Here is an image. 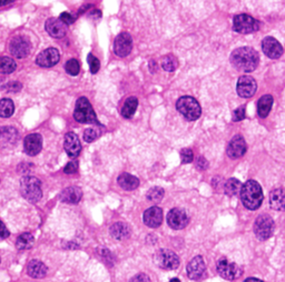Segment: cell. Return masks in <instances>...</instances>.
I'll use <instances>...</instances> for the list:
<instances>
[{
    "label": "cell",
    "mask_w": 285,
    "mask_h": 282,
    "mask_svg": "<svg viewBox=\"0 0 285 282\" xmlns=\"http://www.w3.org/2000/svg\"><path fill=\"white\" fill-rule=\"evenodd\" d=\"M230 60L237 70L252 73L259 67L260 56L258 51L251 47H241L231 53Z\"/></svg>",
    "instance_id": "obj_1"
},
{
    "label": "cell",
    "mask_w": 285,
    "mask_h": 282,
    "mask_svg": "<svg viewBox=\"0 0 285 282\" xmlns=\"http://www.w3.org/2000/svg\"><path fill=\"white\" fill-rule=\"evenodd\" d=\"M240 196L243 205L248 210H256L262 205V188H261V185L255 180H248V181L242 185Z\"/></svg>",
    "instance_id": "obj_2"
},
{
    "label": "cell",
    "mask_w": 285,
    "mask_h": 282,
    "mask_svg": "<svg viewBox=\"0 0 285 282\" xmlns=\"http://www.w3.org/2000/svg\"><path fill=\"white\" fill-rule=\"evenodd\" d=\"M20 193L27 201L32 203L38 202L43 197L40 180L33 176L22 177L20 180Z\"/></svg>",
    "instance_id": "obj_3"
},
{
    "label": "cell",
    "mask_w": 285,
    "mask_h": 282,
    "mask_svg": "<svg viewBox=\"0 0 285 282\" xmlns=\"http://www.w3.org/2000/svg\"><path fill=\"white\" fill-rule=\"evenodd\" d=\"M74 118L76 121L80 123H95L97 126H102L98 121L91 103L85 97H81L76 101Z\"/></svg>",
    "instance_id": "obj_4"
},
{
    "label": "cell",
    "mask_w": 285,
    "mask_h": 282,
    "mask_svg": "<svg viewBox=\"0 0 285 282\" xmlns=\"http://www.w3.org/2000/svg\"><path fill=\"white\" fill-rule=\"evenodd\" d=\"M176 108L181 115L188 121H194L201 117L202 109L198 101L189 96H184L177 100Z\"/></svg>",
    "instance_id": "obj_5"
},
{
    "label": "cell",
    "mask_w": 285,
    "mask_h": 282,
    "mask_svg": "<svg viewBox=\"0 0 285 282\" xmlns=\"http://www.w3.org/2000/svg\"><path fill=\"white\" fill-rule=\"evenodd\" d=\"M274 231V220L269 214H261L254 223V233L259 240H267Z\"/></svg>",
    "instance_id": "obj_6"
},
{
    "label": "cell",
    "mask_w": 285,
    "mask_h": 282,
    "mask_svg": "<svg viewBox=\"0 0 285 282\" xmlns=\"http://www.w3.org/2000/svg\"><path fill=\"white\" fill-rule=\"evenodd\" d=\"M233 29L239 34H252L260 29V22L247 14H240L234 17Z\"/></svg>",
    "instance_id": "obj_7"
},
{
    "label": "cell",
    "mask_w": 285,
    "mask_h": 282,
    "mask_svg": "<svg viewBox=\"0 0 285 282\" xmlns=\"http://www.w3.org/2000/svg\"><path fill=\"white\" fill-rule=\"evenodd\" d=\"M156 265L164 270H174L180 266V258L174 251L162 249L155 255Z\"/></svg>",
    "instance_id": "obj_8"
},
{
    "label": "cell",
    "mask_w": 285,
    "mask_h": 282,
    "mask_svg": "<svg viewBox=\"0 0 285 282\" xmlns=\"http://www.w3.org/2000/svg\"><path fill=\"white\" fill-rule=\"evenodd\" d=\"M9 50L11 55L18 59H22L29 55L32 50V45L29 39L23 36H17L9 44Z\"/></svg>",
    "instance_id": "obj_9"
},
{
    "label": "cell",
    "mask_w": 285,
    "mask_h": 282,
    "mask_svg": "<svg viewBox=\"0 0 285 282\" xmlns=\"http://www.w3.org/2000/svg\"><path fill=\"white\" fill-rule=\"evenodd\" d=\"M217 271L221 277L227 280H234L240 278L242 275V268L237 266L236 263L229 261L226 258H222L217 262Z\"/></svg>",
    "instance_id": "obj_10"
},
{
    "label": "cell",
    "mask_w": 285,
    "mask_h": 282,
    "mask_svg": "<svg viewBox=\"0 0 285 282\" xmlns=\"http://www.w3.org/2000/svg\"><path fill=\"white\" fill-rule=\"evenodd\" d=\"M258 89V83L251 76H242L237 81V93L242 98H249L255 95Z\"/></svg>",
    "instance_id": "obj_11"
},
{
    "label": "cell",
    "mask_w": 285,
    "mask_h": 282,
    "mask_svg": "<svg viewBox=\"0 0 285 282\" xmlns=\"http://www.w3.org/2000/svg\"><path fill=\"white\" fill-rule=\"evenodd\" d=\"M133 48V39L127 33H122L116 37L114 52L118 57H127Z\"/></svg>",
    "instance_id": "obj_12"
},
{
    "label": "cell",
    "mask_w": 285,
    "mask_h": 282,
    "mask_svg": "<svg viewBox=\"0 0 285 282\" xmlns=\"http://www.w3.org/2000/svg\"><path fill=\"white\" fill-rule=\"evenodd\" d=\"M61 60V55L56 48H48L41 51L36 58V64L43 68H50L55 66Z\"/></svg>",
    "instance_id": "obj_13"
},
{
    "label": "cell",
    "mask_w": 285,
    "mask_h": 282,
    "mask_svg": "<svg viewBox=\"0 0 285 282\" xmlns=\"http://www.w3.org/2000/svg\"><path fill=\"white\" fill-rule=\"evenodd\" d=\"M188 215L182 209L174 208L167 214V224L175 230L184 229L188 225Z\"/></svg>",
    "instance_id": "obj_14"
},
{
    "label": "cell",
    "mask_w": 285,
    "mask_h": 282,
    "mask_svg": "<svg viewBox=\"0 0 285 282\" xmlns=\"http://www.w3.org/2000/svg\"><path fill=\"white\" fill-rule=\"evenodd\" d=\"M187 275L189 279L192 280H200L205 275L206 272V266L204 259L201 256H196L195 258L188 262L186 267Z\"/></svg>",
    "instance_id": "obj_15"
},
{
    "label": "cell",
    "mask_w": 285,
    "mask_h": 282,
    "mask_svg": "<svg viewBox=\"0 0 285 282\" xmlns=\"http://www.w3.org/2000/svg\"><path fill=\"white\" fill-rule=\"evenodd\" d=\"M227 155L232 159H239L246 152V142L241 135H236L230 141L227 149Z\"/></svg>",
    "instance_id": "obj_16"
},
{
    "label": "cell",
    "mask_w": 285,
    "mask_h": 282,
    "mask_svg": "<svg viewBox=\"0 0 285 282\" xmlns=\"http://www.w3.org/2000/svg\"><path fill=\"white\" fill-rule=\"evenodd\" d=\"M262 49L271 59H278L283 55V47L273 37H266L262 41Z\"/></svg>",
    "instance_id": "obj_17"
},
{
    "label": "cell",
    "mask_w": 285,
    "mask_h": 282,
    "mask_svg": "<svg viewBox=\"0 0 285 282\" xmlns=\"http://www.w3.org/2000/svg\"><path fill=\"white\" fill-rule=\"evenodd\" d=\"M46 32L53 38H63L67 34V25L59 18H49L45 23Z\"/></svg>",
    "instance_id": "obj_18"
},
{
    "label": "cell",
    "mask_w": 285,
    "mask_h": 282,
    "mask_svg": "<svg viewBox=\"0 0 285 282\" xmlns=\"http://www.w3.org/2000/svg\"><path fill=\"white\" fill-rule=\"evenodd\" d=\"M43 147V138L39 134H32L28 135L25 140H23V149L25 152L29 155H36L41 151Z\"/></svg>",
    "instance_id": "obj_19"
},
{
    "label": "cell",
    "mask_w": 285,
    "mask_h": 282,
    "mask_svg": "<svg viewBox=\"0 0 285 282\" xmlns=\"http://www.w3.org/2000/svg\"><path fill=\"white\" fill-rule=\"evenodd\" d=\"M19 139V134L14 127H0V148L11 147Z\"/></svg>",
    "instance_id": "obj_20"
},
{
    "label": "cell",
    "mask_w": 285,
    "mask_h": 282,
    "mask_svg": "<svg viewBox=\"0 0 285 282\" xmlns=\"http://www.w3.org/2000/svg\"><path fill=\"white\" fill-rule=\"evenodd\" d=\"M144 224L150 228H158L163 223V211L158 207H151L142 215Z\"/></svg>",
    "instance_id": "obj_21"
},
{
    "label": "cell",
    "mask_w": 285,
    "mask_h": 282,
    "mask_svg": "<svg viewBox=\"0 0 285 282\" xmlns=\"http://www.w3.org/2000/svg\"><path fill=\"white\" fill-rule=\"evenodd\" d=\"M64 147L70 158L78 157L81 151L80 141L78 139V137H77V135L74 133H68L66 136H65Z\"/></svg>",
    "instance_id": "obj_22"
},
{
    "label": "cell",
    "mask_w": 285,
    "mask_h": 282,
    "mask_svg": "<svg viewBox=\"0 0 285 282\" xmlns=\"http://www.w3.org/2000/svg\"><path fill=\"white\" fill-rule=\"evenodd\" d=\"M270 205L271 208L277 210V211H284L285 210V189L278 188L274 189L270 194Z\"/></svg>",
    "instance_id": "obj_23"
},
{
    "label": "cell",
    "mask_w": 285,
    "mask_h": 282,
    "mask_svg": "<svg viewBox=\"0 0 285 282\" xmlns=\"http://www.w3.org/2000/svg\"><path fill=\"white\" fill-rule=\"evenodd\" d=\"M59 198L63 202L66 203H78L82 198V191L78 187H69L64 189Z\"/></svg>",
    "instance_id": "obj_24"
},
{
    "label": "cell",
    "mask_w": 285,
    "mask_h": 282,
    "mask_svg": "<svg viewBox=\"0 0 285 282\" xmlns=\"http://www.w3.org/2000/svg\"><path fill=\"white\" fill-rule=\"evenodd\" d=\"M27 272L31 277L40 279L47 274V267L44 262L39 260H32L27 267Z\"/></svg>",
    "instance_id": "obj_25"
},
{
    "label": "cell",
    "mask_w": 285,
    "mask_h": 282,
    "mask_svg": "<svg viewBox=\"0 0 285 282\" xmlns=\"http://www.w3.org/2000/svg\"><path fill=\"white\" fill-rule=\"evenodd\" d=\"M117 182L121 187L125 190H135L136 188H138L139 185V180L138 178H136L135 176L129 175V173L124 172L122 175L117 178Z\"/></svg>",
    "instance_id": "obj_26"
},
{
    "label": "cell",
    "mask_w": 285,
    "mask_h": 282,
    "mask_svg": "<svg viewBox=\"0 0 285 282\" xmlns=\"http://www.w3.org/2000/svg\"><path fill=\"white\" fill-rule=\"evenodd\" d=\"M110 235L116 240H125L130 235L129 227L124 223H116L110 227Z\"/></svg>",
    "instance_id": "obj_27"
},
{
    "label": "cell",
    "mask_w": 285,
    "mask_h": 282,
    "mask_svg": "<svg viewBox=\"0 0 285 282\" xmlns=\"http://www.w3.org/2000/svg\"><path fill=\"white\" fill-rule=\"evenodd\" d=\"M273 97L271 95H265L258 103V115L261 118H266L272 109Z\"/></svg>",
    "instance_id": "obj_28"
},
{
    "label": "cell",
    "mask_w": 285,
    "mask_h": 282,
    "mask_svg": "<svg viewBox=\"0 0 285 282\" xmlns=\"http://www.w3.org/2000/svg\"><path fill=\"white\" fill-rule=\"evenodd\" d=\"M137 106H138V100L137 98L135 97H129L126 101H125V104L122 108V116L126 119L132 118L134 116V113L137 109Z\"/></svg>",
    "instance_id": "obj_29"
},
{
    "label": "cell",
    "mask_w": 285,
    "mask_h": 282,
    "mask_svg": "<svg viewBox=\"0 0 285 282\" xmlns=\"http://www.w3.org/2000/svg\"><path fill=\"white\" fill-rule=\"evenodd\" d=\"M242 190V183L240 180L236 178H231L229 179L224 184V193L226 194L229 197H234L239 195Z\"/></svg>",
    "instance_id": "obj_30"
},
{
    "label": "cell",
    "mask_w": 285,
    "mask_h": 282,
    "mask_svg": "<svg viewBox=\"0 0 285 282\" xmlns=\"http://www.w3.org/2000/svg\"><path fill=\"white\" fill-rule=\"evenodd\" d=\"M35 242V239L31 233H22L19 237L17 238L16 241V247L18 250H28L33 247Z\"/></svg>",
    "instance_id": "obj_31"
},
{
    "label": "cell",
    "mask_w": 285,
    "mask_h": 282,
    "mask_svg": "<svg viewBox=\"0 0 285 282\" xmlns=\"http://www.w3.org/2000/svg\"><path fill=\"white\" fill-rule=\"evenodd\" d=\"M15 105L11 99H3L0 100V117L9 118L14 115Z\"/></svg>",
    "instance_id": "obj_32"
},
{
    "label": "cell",
    "mask_w": 285,
    "mask_h": 282,
    "mask_svg": "<svg viewBox=\"0 0 285 282\" xmlns=\"http://www.w3.org/2000/svg\"><path fill=\"white\" fill-rule=\"evenodd\" d=\"M17 68L14 59L9 57H0V74H11Z\"/></svg>",
    "instance_id": "obj_33"
},
{
    "label": "cell",
    "mask_w": 285,
    "mask_h": 282,
    "mask_svg": "<svg viewBox=\"0 0 285 282\" xmlns=\"http://www.w3.org/2000/svg\"><path fill=\"white\" fill-rule=\"evenodd\" d=\"M162 67L165 71L168 73H173L178 67V61L175 56L173 55H167L162 59Z\"/></svg>",
    "instance_id": "obj_34"
},
{
    "label": "cell",
    "mask_w": 285,
    "mask_h": 282,
    "mask_svg": "<svg viewBox=\"0 0 285 282\" xmlns=\"http://www.w3.org/2000/svg\"><path fill=\"white\" fill-rule=\"evenodd\" d=\"M164 194H165V191H164L163 188L154 187V188L148 190L146 198H147V200L151 201V202H159L160 200L163 199Z\"/></svg>",
    "instance_id": "obj_35"
},
{
    "label": "cell",
    "mask_w": 285,
    "mask_h": 282,
    "mask_svg": "<svg viewBox=\"0 0 285 282\" xmlns=\"http://www.w3.org/2000/svg\"><path fill=\"white\" fill-rule=\"evenodd\" d=\"M65 69L70 76H77L80 71V66L76 59H70L65 65Z\"/></svg>",
    "instance_id": "obj_36"
},
{
    "label": "cell",
    "mask_w": 285,
    "mask_h": 282,
    "mask_svg": "<svg viewBox=\"0 0 285 282\" xmlns=\"http://www.w3.org/2000/svg\"><path fill=\"white\" fill-rule=\"evenodd\" d=\"M87 60H88V64H89V68H91V73L96 74L100 68L99 60L94 55H92V53H89L88 57H87Z\"/></svg>",
    "instance_id": "obj_37"
},
{
    "label": "cell",
    "mask_w": 285,
    "mask_h": 282,
    "mask_svg": "<svg viewBox=\"0 0 285 282\" xmlns=\"http://www.w3.org/2000/svg\"><path fill=\"white\" fill-rule=\"evenodd\" d=\"M98 137H99V133L96 129L88 128L85 130V133H84V139L86 142H93L96 140Z\"/></svg>",
    "instance_id": "obj_38"
},
{
    "label": "cell",
    "mask_w": 285,
    "mask_h": 282,
    "mask_svg": "<svg viewBox=\"0 0 285 282\" xmlns=\"http://www.w3.org/2000/svg\"><path fill=\"white\" fill-rule=\"evenodd\" d=\"M181 158L183 164H191L194 159V153L191 149H183L181 151Z\"/></svg>",
    "instance_id": "obj_39"
},
{
    "label": "cell",
    "mask_w": 285,
    "mask_h": 282,
    "mask_svg": "<svg viewBox=\"0 0 285 282\" xmlns=\"http://www.w3.org/2000/svg\"><path fill=\"white\" fill-rule=\"evenodd\" d=\"M245 118V107L242 106L233 111V120L234 121H242Z\"/></svg>",
    "instance_id": "obj_40"
},
{
    "label": "cell",
    "mask_w": 285,
    "mask_h": 282,
    "mask_svg": "<svg viewBox=\"0 0 285 282\" xmlns=\"http://www.w3.org/2000/svg\"><path fill=\"white\" fill-rule=\"evenodd\" d=\"M59 19H61L65 25H71V23H74V21L76 20V18L69 13H63L61 17H59Z\"/></svg>",
    "instance_id": "obj_41"
},
{
    "label": "cell",
    "mask_w": 285,
    "mask_h": 282,
    "mask_svg": "<svg viewBox=\"0 0 285 282\" xmlns=\"http://www.w3.org/2000/svg\"><path fill=\"white\" fill-rule=\"evenodd\" d=\"M77 169H78V163H77V161H70V163L67 164L66 167L64 168V172L69 175V173H75Z\"/></svg>",
    "instance_id": "obj_42"
},
{
    "label": "cell",
    "mask_w": 285,
    "mask_h": 282,
    "mask_svg": "<svg viewBox=\"0 0 285 282\" xmlns=\"http://www.w3.org/2000/svg\"><path fill=\"white\" fill-rule=\"evenodd\" d=\"M196 168L200 170H205L209 168V161H207L204 157H198L197 161H196Z\"/></svg>",
    "instance_id": "obj_43"
},
{
    "label": "cell",
    "mask_w": 285,
    "mask_h": 282,
    "mask_svg": "<svg viewBox=\"0 0 285 282\" xmlns=\"http://www.w3.org/2000/svg\"><path fill=\"white\" fill-rule=\"evenodd\" d=\"M129 282H151V278L145 273H139V274H136L135 277L130 279Z\"/></svg>",
    "instance_id": "obj_44"
},
{
    "label": "cell",
    "mask_w": 285,
    "mask_h": 282,
    "mask_svg": "<svg viewBox=\"0 0 285 282\" xmlns=\"http://www.w3.org/2000/svg\"><path fill=\"white\" fill-rule=\"evenodd\" d=\"M9 237V231L7 228H6L5 224L0 221V241H3V240L7 239Z\"/></svg>",
    "instance_id": "obj_45"
},
{
    "label": "cell",
    "mask_w": 285,
    "mask_h": 282,
    "mask_svg": "<svg viewBox=\"0 0 285 282\" xmlns=\"http://www.w3.org/2000/svg\"><path fill=\"white\" fill-rule=\"evenodd\" d=\"M150 67H151V71L154 74V73H156L157 71V64L154 61V60H151V62H150Z\"/></svg>",
    "instance_id": "obj_46"
},
{
    "label": "cell",
    "mask_w": 285,
    "mask_h": 282,
    "mask_svg": "<svg viewBox=\"0 0 285 282\" xmlns=\"http://www.w3.org/2000/svg\"><path fill=\"white\" fill-rule=\"evenodd\" d=\"M244 282H263V281L260 280V279H256V278H248Z\"/></svg>",
    "instance_id": "obj_47"
},
{
    "label": "cell",
    "mask_w": 285,
    "mask_h": 282,
    "mask_svg": "<svg viewBox=\"0 0 285 282\" xmlns=\"http://www.w3.org/2000/svg\"><path fill=\"white\" fill-rule=\"evenodd\" d=\"M13 3H14L13 0H5V2H0V7H2V6H6V5L13 4Z\"/></svg>",
    "instance_id": "obj_48"
},
{
    "label": "cell",
    "mask_w": 285,
    "mask_h": 282,
    "mask_svg": "<svg viewBox=\"0 0 285 282\" xmlns=\"http://www.w3.org/2000/svg\"><path fill=\"white\" fill-rule=\"evenodd\" d=\"M170 282H181V281L178 280V279H176V278H174V279H172V280H170Z\"/></svg>",
    "instance_id": "obj_49"
}]
</instances>
